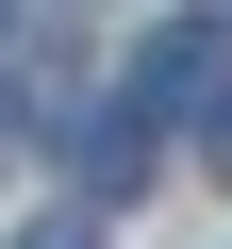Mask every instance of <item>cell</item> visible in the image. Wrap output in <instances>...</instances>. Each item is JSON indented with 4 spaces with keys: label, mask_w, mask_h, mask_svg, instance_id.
<instances>
[{
    "label": "cell",
    "mask_w": 232,
    "mask_h": 249,
    "mask_svg": "<svg viewBox=\"0 0 232 249\" xmlns=\"http://www.w3.org/2000/svg\"><path fill=\"white\" fill-rule=\"evenodd\" d=\"M66 183H83V199L116 216V199L149 183V116H83V133H66Z\"/></svg>",
    "instance_id": "obj_1"
},
{
    "label": "cell",
    "mask_w": 232,
    "mask_h": 249,
    "mask_svg": "<svg viewBox=\"0 0 232 249\" xmlns=\"http://www.w3.org/2000/svg\"><path fill=\"white\" fill-rule=\"evenodd\" d=\"M199 166H215V183H232V100H215V116H199Z\"/></svg>",
    "instance_id": "obj_2"
},
{
    "label": "cell",
    "mask_w": 232,
    "mask_h": 249,
    "mask_svg": "<svg viewBox=\"0 0 232 249\" xmlns=\"http://www.w3.org/2000/svg\"><path fill=\"white\" fill-rule=\"evenodd\" d=\"M17 249H99V232H83V216H50V232H17Z\"/></svg>",
    "instance_id": "obj_3"
},
{
    "label": "cell",
    "mask_w": 232,
    "mask_h": 249,
    "mask_svg": "<svg viewBox=\"0 0 232 249\" xmlns=\"http://www.w3.org/2000/svg\"><path fill=\"white\" fill-rule=\"evenodd\" d=\"M0 166H17V100H0Z\"/></svg>",
    "instance_id": "obj_4"
}]
</instances>
